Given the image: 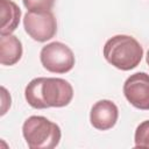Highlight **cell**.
I'll list each match as a JSON object with an SVG mask.
<instances>
[{"label": "cell", "instance_id": "obj_7", "mask_svg": "<svg viewBox=\"0 0 149 149\" xmlns=\"http://www.w3.org/2000/svg\"><path fill=\"white\" fill-rule=\"evenodd\" d=\"M119 118L116 105L107 99L97 101L90 112L91 125L98 130H107L115 126Z\"/></svg>", "mask_w": 149, "mask_h": 149}, {"label": "cell", "instance_id": "obj_1", "mask_svg": "<svg viewBox=\"0 0 149 149\" xmlns=\"http://www.w3.org/2000/svg\"><path fill=\"white\" fill-rule=\"evenodd\" d=\"M27 102L36 109L68 106L73 98L71 84L62 78L38 77L29 81L24 88Z\"/></svg>", "mask_w": 149, "mask_h": 149}, {"label": "cell", "instance_id": "obj_4", "mask_svg": "<svg viewBox=\"0 0 149 149\" xmlns=\"http://www.w3.org/2000/svg\"><path fill=\"white\" fill-rule=\"evenodd\" d=\"M40 59L43 68L52 73H66L76 63L72 50L62 42H51L44 45L41 49Z\"/></svg>", "mask_w": 149, "mask_h": 149}, {"label": "cell", "instance_id": "obj_12", "mask_svg": "<svg viewBox=\"0 0 149 149\" xmlns=\"http://www.w3.org/2000/svg\"><path fill=\"white\" fill-rule=\"evenodd\" d=\"M146 61H147V64L149 65V50H148V52H147V57H146Z\"/></svg>", "mask_w": 149, "mask_h": 149}, {"label": "cell", "instance_id": "obj_2", "mask_svg": "<svg viewBox=\"0 0 149 149\" xmlns=\"http://www.w3.org/2000/svg\"><path fill=\"white\" fill-rule=\"evenodd\" d=\"M143 56L142 45L129 35H115L104 45V57L114 68L129 71L135 69Z\"/></svg>", "mask_w": 149, "mask_h": 149}, {"label": "cell", "instance_id": "obj_11", "mask_svg": "<svg viewBox=\"0 0 149 149\" xmlns=\"http://www.w3.org/2000/svg\"><path fill=\"white\" fill-rule=\"evenodd\" d=\"M28 12H51L55 0H22Z\"/></svg>", "mask_w": 149, "mask_h": 149}, {"label": "cell", "instance_id": "obj_10", "mask_svg": "<svg viewBox=\"0 0 149 149\" xmlns=\"http://www.w3.org/2000/svg\"><path fill=\"white\" fill-rule=\"evenodd\" d=\"M134 141L136 148H149V120L141 122L136 127Z\"/></svg>", "mask_w": 149, "mask_h": 149}, {"label": "cell", "instance_id": "obj_8", "mask_svg": "<svg viewBox=\"0 0 149 149\" xmlns=\"http://www.w3.org/2000/svg\"><path fill=\"white\" fill-rule=\"evenodd\" d=\"M22 43L21 41L9 34L1 35L0 37V63L2 65H14L22 57Z\"/></svg>", "mask_w": 149, "mask_h": 149}, {"label": "cell", "instance_id": "obj_9", "mask_svg": "<svg viewBox=\"0 0 149 149\" xmlns=\"http://www.w3.org/2000/svg\"><path fill=\"white\" fill-rule=\"evenodd\" d=\"M0 35H9L19 27L21 9L12 0H0Z\"/></svg>", "mask_w": 149, "mask_h": 149}, {"label": "cell", "instance_id": "obj_3", "mask_svg": "<svg viewBox=\"0 0 149 149\" xmlns=\"http://www.w3.org/2000/svg\"><path fill=\"white\" fill-rule=\"evenodd\" d=\"M22 135L30 149H52L58 146L62 132L58 125L40 115H31L23 122Z\"/></svg>", "mask_w": 149, "mask_h": 149}, {"label": "cell", "instance_id": "obj_6", "mask_svg": "<svg viewBox=\"0 0 149 149\" xmlns=\"http://www.w3.org/2000/svg\"><path fill=\"white\" fill-rule=\"evenodd\" d=\"M123 94L135 108L149 111V74L146 72L130 74L123 84Z\"/></svg>", "mask_w": 149, "mask_h": 149}, {"label": "cell", "instance_id": "obj_5", "mask_svg": "<svg viewBox=\"0 0 149 149\" xmlns=\"http://www.w3.org/2000/svg\"><path fill=\"white\" fill-rule=\"evenodd\" d=\"M23 26L26 33L37 42L49 41L57 33V21L51 12H28Z\"/></svg>", "mask_w": 149, "mask_h": 149}]
</instances>
